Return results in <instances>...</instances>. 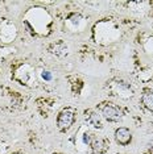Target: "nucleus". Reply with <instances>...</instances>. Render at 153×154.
Masks as SVG:
<instances>
[{"instance_id": "obj_1", "label": "nucleus", "mask_w": 153, "mask_h": 154, "mask_svg": "<svg viewBox=\"0 0 153 154\" xmlns=\"http://www.w3.org/2000/svg\"><path fill=\"white\" fill-rule=\"evenodd\" d=\"M74 120H75V113L74 111L70 109V108H66V109L61 111L58 113V117H57V127L60 131L65 132L67 129L71 128V125L74 124Z\"/></svg>"}, {"instance_id": "obj_2", "label": "nucleus", "mask_w": 153, "mask_h": 154, "mask_svg": "<svg viewBox=\"0 0 153 154\" xmlns=\"http://www.w3.org/2000/svg\"><path fill=\"white\" fill-rule=\"evenodd\" d=\"M100 113L107 121H119L121 119V112L111 103H103L100 106Z\"/></svg>"}, {"instance_id": "obj_3", "label": "nucleus", "mask_w": 153, "mask_h": 154, "mask_svg": "<svg viewBox=\"0 0 153 154\" xmlns=\"http://www.w3.org/2000/svg\"><path fill=\"white\" fill-rule=\"evenodd\" d=\"M115 141H116L119 145L121 146H126L128 143H131L132 141V133L130 129L121 127V128H117L115 131Z\"/></svg>"}, {"instance_id": "obj_4", "label": "nucleus", "mask_w": 153, "mask_h": 154, "mask_svg": "<svg viewBox=\"0 0 153 154\" xmlns=\"http://www.w3.org/2000/svg\"><path fill=\"white\" fill-rule=\"evenodd\" d=\"M91 148L94 153H104L107 150V142L106 140H103L102 137L98 136H91Z\"/></svg>"}, {"instance_id": "obj_5", "label": "nucleus", "mask_w": 153, "mask_h": 154, "mask_svg": "<svg viewBox=\"0 0 153 154\" xmlns=\"http://www.w3.org/2000/svg\"><path fill=\"white\" fill-rule=\"evenodd\" d=\"M86 120L89 124H91L95 128H102V122H100L99 115L94 111H86Z\"/></svg>"}, {"instance_id": "obj_6", "label": "nucleus", "mask_w": 153, "mask_h": 154, "mask_svg": "<svg viewBox=\"0 0 153 154\" xmlns=\"http://www.w3.org/2000/svg\"><path fill=\"white\" fill-rule=\"evenodd\" d=\"M141 103L148 111L153 112V91H145L141 96Z\"/></svg>"}, {"instance_id": "obj_7", "label": "nucleus", "mask_w": 153, "mask_h": 154, "mask_svg": "<svg viewBox=\"0 0 153 154\" xmlns=\"http://www.w3.org/2000/svg\"><path fill=\"white\" fill-rule=\"evenodd\" d=\"M42 78L44 79H46V80H50L52 79V75H50V72H44V74H42Z\"/></svg>"}]
</instances>
